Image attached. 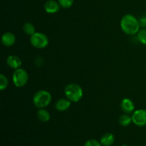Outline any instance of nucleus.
<instances>
[{
	"label": "nucleus",
	"instance_id": "17",
	"mask_svg": "<svg viewBox=\"0 0 146 146\" xmlns=\"http://www.w3.org/2000/svg\"><path fill=\"white\" fill-rule=\"evenodd\" d=\"M138 39L141 44L146 45V29L140 30L138 32Z\"/></svg>",
	"mask_w": 146,
	"mask_h": 146
},
{
	"label": "nucleus",
	"instance_id": "9",
	"mask_svg": "<svg viewBox=\"0 0 146 146\" xmlns=\"http://www.w3.org/2000/svg\"><path fill=\"white\" fill-rule=\"evenodd\" d=\"M7 64L9 66L13 69H17L21 67L22 64L21 58L15 55H10L7 58Z\"/></svg>",
	"mask_w": 146,
	"mask_h": 146
},
{
	"label": "nucleus",
	"instance_id": "5",
	"mask_svg": "<svg viewBox=\"0 0 146 146\" xmlns=\"http://www.w3.org/2000/svg\"><path fill=\"white\" fill-rule=\"evenodd\" d=\"M48 38L42 32H35L30 37V43L36 48H44L48 46Z\"/></svg>",
	"mask_w": 146,
	"mask_h": 146
},
{
	"label": "nucleus",
	"instance_id": "16",
	"mask_svg": "<svg viewBox=\"0 0 146 146\" xmlns=\"http://www.w3.org/2000/svg\"><path fill=\"white\" fill-rule=\"evenodd\" d=\"M8 84L9 81L6 76H4V74H1L0 75V90L4 91L8 86Z\"/></svg>",
	"mask_w": 146,
	"mask_h": 146
},
{
	"label": "nucleus",
	"instance_id": "21",
	"mask_svg": "<svg viewBox=\"0 0 146 146\" xmlns=\"http://www.w3.org/2000/svg\"><path fill=\"white\" fill-rule=\"evenodd\" d=\"M140 24H141V26H143V27H146V18L145 17H144V18H142L141 19V21H140Z\"/></svg>",
	"mask_w": 146,
	"mask_h": 146
},
{
	"label": "nucleus",
	"instance_id": "4",
	"mask_svg": "<svg viewBox=\"0 0 146 146\" xmlns=\"http://www.w3.org/2000/svg\"><path fill=\"white\" fill-rule=\"evenodd\" d=\"M12 80L14 86L17 88H21L27 84L29 81V74L23 68L15 69L12 75Z\"/></svg>",
	"mask_w": 146,
	"mask_h": 146
},
{
	"label": "nucleus",
	"instance_id": "19",
	"mask_svg": "<svg viewBox=\"0 0 146 146\" xmlns=\"http://www.w3.org/2000/svg\"><path fill=\"white\" fill-rule=\"evenodd\" d=\"M84 146H103L101 143L96 139H90L84 143Z\"/></svg>",
	"mask_w": 146,
	"mask_h": 146
},
{
	"label": "nucleus",
	"instance_id": "18",
	"mask_svg": "<svg viewBox=\"0 0 146 146\" xmlns=\"http://www.w3.org/2000/svg\"><path fill=\"white\" fill-rule=\"evenodd\" d=\"M74 0H58L60 6L64 9H68L73 5Z\"/></svg>",
	"mask_w": 146,
	"mask_h": 146
},
{
	"label": "nucleus",
	"instance_id": "14",
	"mask_svg": "<svg viewBox=\"0 0 146 146\" xmlns=\"http://www.w3.org/2000/svg\"><path fill=\"white\" fill-rule=\"evenodd\" d=\"M131 122H133L132 116H131L128 113L123 114L118 118V123L120 125L123 127L128 126L131 123Z\"/></svg>",
	"mask_w": 146,
	"mask_h": 146
},
{
	"label": "nucleus",
	"instance_id": "8",
	"mask_svg": "<svg viewBox=\"0 0 146 146\" xmlns=\"http://www.w3.org/2000/svg\"><path fill=\"white\" fill-rule=\"evenodd\" d=\"M59 3L55 0H48L44 4V10L48 14H55L59 11Z\"/></svg>",
	"mask_w": 146,
	"mask_h": 146
},
{
	"label": "nucleus",
	"instance_id": "11",
	"mask_svg": "<svg viewBox=\"0 0 146 146\" xmlns=\"http://www.w3.org/2000/svg\"><path fill=\"white\" fill-rule=\"evenodd\" d=\"M71 101L68 98H60L56 102L55 108L58 111H65L70 108Z\"/></svg>",
	"mask_w": 146,
	"mask_h": 146
},
{
	"label": "nucleus",
	"instance_id": "7",
	"mask_svg": "<svg viewBox=\"0 0 146 146\" xmlns=\"http://www.w3.org/2000/svg\"><path fill=\"white\" fill-rule=\"evenodd\" d=\"M121 108L125 113H133L135 109V105L132 100L125 98L122 100L121 103Z\"/></svg>",
	"mask_w": 146,
	"mask_h": 146
},
{
	"label": "nucleus",
	"instance_id": "15",
	"mask_svg": "<svg viewBox=\"0 0 146 146\" xmlns=\"http://www.w3.org/2000/svg\"><path fill=\"white\" fill-rule=\"evenodd\" d=\"M23 30L26 34L29 36L33 35L36 32L35 27H34V24L30 22L24 23V25H23Z\"/></svg>",
	"mask_w": 146,
	"mask_h": 146
},
{
	"label": "nucleus",
	"instance_id": "6",
	"mask_svg": "<svg viewBox=\"0 0 146 146\" xmlns=\"http://www.w3.org/2000/svg\"><path fill=\"white\" fill-rule=\"evenodd\" d=\"M133 123L135 125L139 127H143L146 125V110L138 109L132 113Z\"/></svg>",
	"mask_w": 146,
	"mask_h": 146
},
{
	"label": "nucleus",
	"instance_id": "22",
	"mask_svg": "<svg viewBox=\"0 0 146 146\" xmlns=\"http://www.w3.org/2000/svg\"><path fill=\"white\" fill-rule=\"evenodd\" d=\"M121 146H129V145H127V144H123V145H122Z\"/></svg>",
	"mask_w": 146,
	"mask_h": 146
},
{
	"label": "nucleus",
	"instance_id": "12",
	"mask_svg": "<svg viewBox=\"0 0 146 146\" xmlns=\"http://www.w3.org/2000/svg\"><path fill=\"white\" fill-rule=\"evenodd\" d=\"M115 142V136L111 133H106L102 135L100 143L103 146H111Z\"/></svg>",
	"mask_w": 146,
	"mask_h": 146
},
{
	"label": "nucleus",
	"instance_id": "13",
	"mask_svg": "<svg viewBox=\"0 0 146 146\" xmlns=\"http://www.w3.org/2000/svg\"><path fill=\"white\" fill-rule=\"evenodd\" d=\"M37 118L41 122H48L51 118V115L47 110L44 108H39L37 111Z\"/></svg>",
	"mask_w": 146,
	"mask_h": 146
},
{
	"label": "nucleus",
	"instance_id": "1",
	"mask_svg": "<svg viewBox=\"0 0 146 146\" xmlns=\"http://www.w3.org/2000/svg\"><path fill=\"white\" fill-rule=\"evenodd\" d=\"M140 22L135 16L125 14L121 20V27L122 31L128 35H134L139 31Z\"/></svg>",
	"mask_w": 146,
	"mask_h": 146
},
{
	"label": "nucleus",
	"instance_id": "10",
	"mask_svg": "<svg viewBox=\"0 0 146 146\" xmlns=\"http://www.w3.org/2000/svg\"><path fill=\"white\" fill-rule=\"evenodd\" d=\"M16 42V36L13 33L6 32L1 36V43L7 47H10Z\"/></svg>",
	"mask_w": 146,
	"mask_h": 146
},
{
	"label": "nucleus",
	"instance_id": "3",
	"mask_svg": "<svg viewBox=\"0 0 146 146\" xmlns=\"http://www.w3.org/2000/svg\"><path fill=\"white\" fill-rule=\"evenodd\" d=\"M52 96L48 91L46 90H40L37 91L33 97L34 105L38 108H44L51 103Z\"/></svg>",
	"mask_w": 146,
	"mask_h": 146
},
{
	"label": "nucleus",
	"instance_id": "2",
	"mask_svg": "<svg viewBox=\"0 0 146 146\" xmlns=\"http://www.w3.org/2000/svg\"><path fill=\"white\" fill-rule=\"evenodd\" d=\"M64 94L71 102L77 103L82 98L84 91L78 84H69L64 88Z\"/></svg>",
	"mask_w": 146,
	"mask_h": 146
},
{
	"label": "nucleus",
	"instance_id": "20",
	"mask_svg": "<svg viewBox=\"0 0 146 146\" xmlns=\"http://www.w3.org/2000/svg\"><path fill=\"white\" fill-rule=\"evenodd\" d=\"M44 64V58L41 56H38L34 59V64L37 67H41Z\"/></svg>",
	"mask_w": 146,
	"mask_h": 146
}]
</instances>
